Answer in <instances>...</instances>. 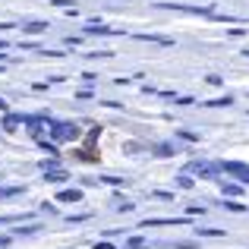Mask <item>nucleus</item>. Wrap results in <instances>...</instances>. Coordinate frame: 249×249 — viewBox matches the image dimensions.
Listing matches in <instances>:
<instances>
[{
  "instance_id": "obj_1",
  "label": "nucleus",
  "mask_w": 249,
  "mask_h": 249,
  "mask_svg": "<svg viewBox=\"0 0 249 249\" xmlns=\"http://www.w3.org/2000/svg\"><path fill=\"white\" fill-rule=\"evenodd\" d=\"M51 136H54V142H73V139H79V126H73V123H54Z\"/></svg>"
},
{
  "instance_id": "obj_2",
  "label": "nucleus",
  "mask_w": 249,
  "mask_h": 249,
  "mask_svg": "<svg viewBox=\"0 0 249 249\" xmlns=\"http://www.w3.org/2000/svg\"><path fill=\"white\" fill-rule=\"evenodd\" d=\"M186 170H189V174H199V177H205V180H212V177L221 170V164H208V161H193V164H189Z\"/></svg>"
},
{
  "instance_id": "obj_3",
  "label": "nucleus",
  "mask_w": 249,
  "mask_h": 249,
  "mask_svg": "<svg viewBox=\"0 0 249 249\" xmlns=\"http://www.w3.org/2000/svg\"><path fill=\"white\" fill-rule=\"evenodd\" d=\"M158 10H180V13H202V16H212V6H186V3H158Z\"/></svg>"
},
{
  "instance_id": "obj_4",
  "label": "nucleus",
  "mask_w": 249,
  "mask_h": 249,
  "mask_svg": "<svg viewBox=\"0 0 249 249\" xmlns=\"http://www.w3.org/2000/svg\"><path fill=\"white\" fill-rule=\"evenodd\" d=\"M221 170H224V174H240V180L249 183V167L240 164V161H224V164H221Z\"/></svg>"
},
{
  "instance_id": "obj_5",
  "label": "nucleus",
  "mask_w": 249,
  "mask_h": 249,
  "mask_svg": "<svg viewBox=\"0 0 249 249\" xmlns=\"http://www.w3.org/2000/svg\"><path fill=\"white\" fill-rule=\"evenodd\" d=\"M85 35H120L117 29H107V25H101L98 19H91L89 25H85Z\"/></svg>"
},
{
  "instance_id": "obj_6",
  "label": "nucleus",
  "mask_w": 249,
  "mask_h": 249,
  "mask_svg": "<svg viewBox=\"0 0 249 249\" xmlns=\"http://www.w3.org/2000/svg\"><path fill=\"white\" fill-rule=\"evenodd\" d=\"M19 123H25V117H22V114H6V117H3V129H10V133L19 126Z\"/></svg>"
},
{
  "instance_id": "obj_7",
  "label": "nucleus",
  "mask_w": 249,
  "mask_h": 249,
  "mask_svg": "<svg viewBox=\"0 0 249 249\" xmlns=\"http://www.w3.org/2000/svg\"><path fill=\"white\" fill-rule=\"evenodd\" d=\"M79 199H82L79 189H63V193L57 196V202H79Z\"/></svg>"
},
{
  "instance_id": "obj_8",
  "label": "nucleus",
  "mask_w": 249,
  "mask_h": 249,
  "mask_svg": "<svg viewBox=\"0 0 249 249\" xmlns=\"http://www.w3.org/2000/svg\"><path fill=\"white\" fill-rule=\"evenodd\" d=\"M25 193V186H0V199H10V196Z\"/></svg>"
},
{
  "instance_id": "obj_9",
  "label": "nucleus",
  "mask_w": 249,
  "mask_h": 249,
  "mask_svg": "<svg viewBox=\"0 0 249 249\" xmlns=\"http://www.w3.org/2000/svg\"><path fill=\"white\" fill-rule=\"evenodd\" d=\"M44 180H48V183H63V180H67V170H48Z\"/></svg>"
},
{
  "instance_id": "obj_10",
  "label": "nucleus",
  "mask_w": 249,
  "mask_h": 249,
  "mask_svg": "<svg viewBox=\"0 0 249 249\" xmlns=\"http://www.w3.org/2000/svg\"><path fill=\"white\" fill-rule=\"evenodd\" d=\"M48 29V22H32V25H22V32H29V35H38V32Z\"/></svg>"
},
{
  "instance_id": "obj_11",
  "label": "nucleus",
  "mask_w": 249,
  "mask_h": 249,
  "mask_svg": "<svg viewBox=\"0 0 249 249\" xmlns=\"http://www.w3.org/2000/svg\"><path fill=\"white\" fill-rule=\"evenodd\" d=\"M196 233H202V237H224V231H214V227H196Z\"/></svg>"
},
{
  "instance_id": "obj_12",
  "label": "nucleus",
  "mask_w": 249,
  "mask_h": 249,
  "mask_svg": "<svg viewBox=\"0 0 249 249\" xmlns=\"http://www.w3.org/2000/svg\"><path fill=\"white\" fill-rule=\"evenodd\" d=\"M221 193H224V196H237L240 186H237V183H221Z\"/></svg>"
},
{
  "instance_id": "obj_13",
  "label": "nucleus",
  "mask_w": 249,
  "mask_h": 249,
  "mask_svg": "<svg viewBox=\"0 0 249 249\" xmlns=\"http://www.w3.org/2000/svg\"><path fill=\"white\" fill-rule=\"evenodd\" d=\"M208 107H227V104H233L231 98H214V101H205Z\"/></svg>"
},
{
  "instance_id": "obj_14",
  "label": "nucleus",
  "mask_w": 249,
  "mask_h": 249,
  "mask_svg": "<svg viewBox=\"0 0 249 249\" xmlns=\"http://www.w3.org/2000/svg\"><path fill=\"white\" fill-rule=\"evenodd\" d=\"M41 148H44L48 155H57V145H54V142H48V139H41Z\"/></svg>"
},
{
  "instance_id": "obj_15",
  "label": "nucleus",
  "mask_w": 249,
  "mask_h": 249,
  "mask_svg": "<svg viewBox=\"0 0 249 249\" xmlns=\"http://www.w3.org/2000/svg\"><path fill=\"white\" fill-rule=\"evenodd\" d=\"M177 183H180V189H189V186H193V177H186V174H183Z\"/></svg>"
},
{
  "instance_id": "obj_16",
  "label": "nucleus",
  "mask_w": 249,
  "mask_h": 249,
  "mask_svg": "<svg viewBox=\"0 0 249 249\" xmlns=\"http://www.w3.org/2000/svg\"><path fill=\"white\" fill-rule=\"evenodd\" d=\"M224 208H231V212H246V208L240 205V202H224Z\"/></svg>"
},
{
  "instance_id": "obj_17",
  "label": "nucleus",
  "mask_w": 249,
  "mask_h": 249,
  "mask_svg": "<svg viewBox=\"0 0 249 249\" xmlns=\"http://www.w3.org/2000/svg\"><path fill=\"white\" fill-rule=\"evenodd\" d=\"M95 249H114L110 243H95Z\"/></svg>"
}]
</instances>
